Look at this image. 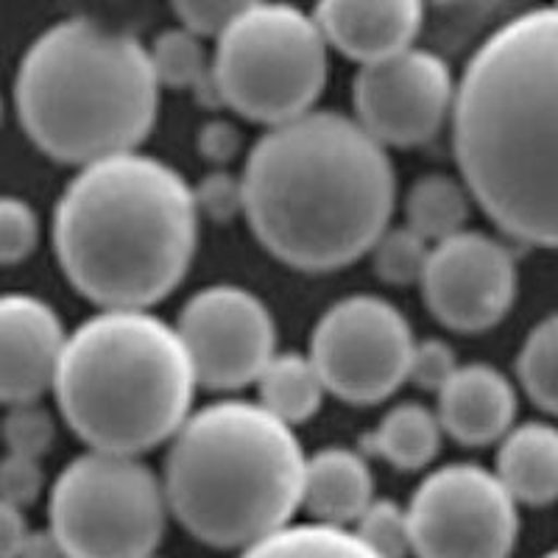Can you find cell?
<instances>
[{
  "label": "cell",
  "mask_w": 558,
  "mask_h": 558,
  "mask_svg": "<svg viewBox=\"0 0 558 558\" xmlns=\"http://www.w3.org/2000/svg\"><path fill=\"white\" fill-rule=\"evenodd\" d=\"M470 196L517 241L558 248V7L508 20L472 57L452 101Z\"/></svg>",
  "instance_id": "cell-1"
},
{
  "label": "cell",
  "mask_w": 558,
  "mask_h": 558,
  "mask_svg": "<svg viewBox=\"0 0 558 558\" xmlns=\"http://www.w3.org/2000/svg\"><path fill=\"white\" fill-rule=\"evenodd\" d=\"M243 213L277 260L332 271L372 252L388 229L397 177L383 143L341 112L271 126L241 177Z\"/></svg>",
  "instance_id": "cell-2"
},
{
  "label": "cell",
  "mask_w": 558,
  "mask_h": 558,
  "mask_svg": "<svg viewBox=\"0 0 558 558\" xmlns=\"http://www.w3.org/2000/svg\"><path fill=\"white\" fill-rule=\"evenodd\" d=\"M198 204L177 168L126 151L82 166L53 213L64 277L104 311H146L184 279Z\"/></svg>",
  "instance_id": "cell-3"
},
{
  "label": "cell",
  "mask_w": 558,
  "mask_h": 558,
  "mask_svg": "<svg viewBox=\"0 0 558 558\" xmlns=\"http://www.w3.org/2000/svg\"><path fill=\"white\" fill-rule=\"evenodd\" d=\"M14 101L39 151L89 166L134 151L151 132L159 82L140 39L73 17L34 39L20 62Z\"/></svg>",
  "instance_id": "cell-4"
},
{
  "label": "cell",
  "mask_w": 558,
  "mask_h": 558,
  "mask_svg": "<svg viewBox=\"0 0 558 558\" xmlns=\"http://www.w3.org/2000/svg\"><path fill=\"white\" fill-rule=\"evenodd\" d=\"M305 452L260 402L223 400L184 418L166 461L168 508L213 547H252L302 506Z\"/></svg>",
  "instance_id": "cell-5"
},
{
  "label": "cell",
  "mask_w": 558,
  "mask_h": 558,
  "mask_svg": "<svg viewBox=\"0 0 558 558\" xmlns=\"http://www.w3.org/2000/svg\"><path fill=\"white\" fill-rule=\"evenodd\" d=\"M196 372L177 327L148 311H104L68 336L59 411L89 450L140 456L191 416Z\"/></svg>",
  "instance_id": "cell-6"
},
{
  "label": "cell",
  "mask_w": 558,
  "mask_h": 558,
  "mask_svg": "<svg viewBox=\"0 0 558 558\" xmlns=\"http://www.w3.org/2000/svg\"><path fill=\"white\" fill-rule=\"evenodd\" d=\"M327 39L316 20L291 3L248 9L218 34L213 59L216 98L268 126L311 112L327 84Z\"/></svg>",
  "instance_id": "cell-7"
},
{
  "label": "cell",
  "mask_w": 558,
  "mask_h": 558,
  "mask_svg": "<svg viewBox=\"0 0 558 558\" xmlns=\"http://www.w3.org/2000/svg\"><path fill=\"white\" fill-rule=\"evenodd\" d=\"M48 517L70 558H151L166 533V486L140 456L89 450L57 477Z\"/></svg>",
  "instance_id": "cell-8"
},
{
  "label": "cell",
  "mask_w": 558,
  "mask_h": 558,
  "mask_svg": "<svg viewBox=\"0 0 558 558\" xmlns=\"http://www.w3.org/2000/svg\"><path fill=\"white\" fill-rule=\"evenodd\" d=\"M416 558H508L520 536L517 500L477 463L441 466L408 506Z\"/></svg>",
  "instance_id": "cell-9"
},
{
  "label": "cell",
  "mask_w": 558,
  "mask_h": 558,
  "mask_svg": "<svg viewBox=\"0 0 558 558\" xmlns=\"http://www.w3.org/2000/svg\"><path fill=\"white\" fill-rule=\"evenodd\" d=\"M413 343L411 324L391 302L355 293L318 318L311 361L338 400L372 405L408 380Z\"/></svg>",
  "instance_id": "cell-10"
},
{
  "label": "cell",
  "mask_w": 558,
  "mask_h": 558,
  "mask_svg": "<svg viewBox=\"0 0 558 558\" xmlns=\"http://www.w3.org/2000/svg\"><path fill=\"white\" fill-rule=\"evenodd\" d=\"M177 332L198 386L243 388L257 383L277 355V327L260 296L238 286H209L179 313Z\"/></svg>",
  "instance_id": "cell-11"
},
{
  "label": "cell",
  "mask_w": 558,
  "mask_h": 558,
  "mask_svg": "<svg viewBox=\"0 0 558 558\" xmlns=\"http://www.w3.org/2000/svg\"><path fill=\"white\" fill-rule=\"evenodd\" d=\"M456 87L441 57L422 48L363 64L355 78L357 123L383 146H418L452 112Z\"/></svg>",
  "instance_id": "cell-12"
},
{
  "label": "cell",
  "mask_w": 558,
  "mask_h": 558,
  "mask_svg": "<svg viewBox=\"0 0 558 558\" xmlns=\"http://www.w3.org/2000/svg\"><path fill=\"white\" fill-rule=\"evenodd\" d=\"M422 291L445 327L483 332L500 324L514 305L517 263L500 241L461 229L430 248Z\"/></svg>",
  "instance_id": "cell-13"
},
{
  "label": "cell",
  "mask_w": 558,
  "mask_h": 558,
  "mask_svg": "<svg viewBox=\"0 0 558 558\" xmlns=\"http://www.w3.org/2000/svg\"><path fill=\"white\" fill-rule=\"evenodd\" d=\"M62 318L32 293H0V402H37L62 361Z\"/></svg>",
  "instance_id": "cell-14"
},
{
  "label": "cell",
  "mask_w": 558,
  "mask_h": 558,
  "mask_svg": "<svg viewBox=\"0 0 558 558\" xmlns=\"http://www.w3.org/2000/svg\"><path fill=\"white\" fill-rule=\"evenodd\" d=\"M425 0H318L316 26L327 45L361 64L411 48Z\"/></svg>",
  "instance_id": "cell-15"
},
{
  "label": "cell",
  "mask_w": 558,
  "mask_h": 558,
  "mask_svg": "<svg viewBox=\"0 0 558 558\" xmlns=\"http://www.w3.org/2000/svg\"><path fill=\"white\" fill-rule=\"evenodd\" d=\"M436 416L441 430L450 433L461 445H492L514 425V386L488 363L458 366L456 375L438 391Z\"/></svg>",
  "instance_id": "cell-16"
},
{
  "label": "cell",
  "mask_w": 558,
  "mask_h": 558,
  "mask_svg": "<svg viewBox=\"0 0 558 558\" xmlns=\"http://www.w3.org/2000/svg\"><path fill=\"white\" fill-rule=\"evenodd\" d=\"M375 500V477L366 458L343 447H327L305 461L302 506L322 525L347 527Z\"/></svg>",
  "instance_id": "cell-17"
},
{
  "label": "cell",
  "mask_w": 558,
  "mask_h": 558,
  "mask_svg": "<svg viewBox=\"0 0 558 558\" xmlns=\"http://www.w3.org/2000/svg\"><path fill=\"white\" fill-rule=\"evenodd\" d=\"M497 477L525 506L558 500V430L545 422L511 427L497 452Z\"/></svg>",
  "instance_id": "cell-18"
},
{
  "label": "cell",
  "mask_w": 558,
  "mask_h": 558,
  "mask_svg": "<svg viewBox=\"0 0 558 558\" xmlns=\"http://www.w3.org/2000/svg\"><path fill=\"white\" fill-rule=\"evenodd\" d=\"M441 422L430 408L402 402L380 418L366 436V450L397 470H422L441 447Z\"/></svg>",
  "instance_id": "cell-19"
},
{
  "label": "cell",
  "mask_w": 558,
  "mask_h": 558,
  "mask_svg": "<svg viewBox=\"0 0 558 558\" xmlns=\"http://www.w3.org/2000/svg\"><path fill=\"white\" fill-rule=\"evenodd\" d=\"M257 388H260V405L291 427L316 416L327 393L316 363L311 361V355H299V352L274 355L257 377Z\"/></svg>",
  "instance_id": "cell-20"
},
{
  "label": "cell",
  "mask_w": 558,
  "mask_h": 558,
  "mask_svg": "<svg viewBox=\"0 0 558 558\" xmlns=\"http://www.w3.org/2000/svg\"><path fill=\"white\" fill-rule=\"evenodd\" d=\"M470 191L458 179L445 173H430L413 182L405 198L408 227L425 241H445L461 232L470 218Z\"/></svg>",
  "instance_id": "cell-21"
},
{
  "label": "cell",
  "mask_w": 558,
  "mask_h": 558,
  "mask_svg": "<svg viewBox=\"0 0 558 558\" xmlns=\"http://www.w3.org/2000/svg\"><path fill=\"white\" fill-rule=\"evenodd\" d=\"M241 558H377L355 533L347 527L322 525H286L277 533L246 547Z\"/></svg>",
  "instance_id": "cell-22"
},
{
  "label": "cell",
  "mask_w": 558,
  "mask_h": 558,
  "mask_svg": "<svg viewBox=\"0 0 558 558\" xmlns=\"http://www.w3.org/2000/svg\"><path fill=\"white\" fill-rule=\"evenodd\" d=\"M151 68L157 73L159 87L171 84V87H196L202 93H213V64H207L202 43L187 28H171V32L159 34L154 45L148 48ZM218 101V98H216Z\"/></svg>",
  "instance_id": "cell-23"
},
{
  "label": "cell",
  "mask_w": 558,
  "mask_h": 558,
  "mask_svg": "<svg viewBox=\"0 0 558 558\" xmlns=\"http://www.w3.org/2000/svg\"><path fill=\"white\" fill-rule=\"evenodd\" d=\"M520 383L542 411L558 416V313L542 318L527 332L517 357Z\"/></svg>",
  "instance_id": "cell-24"
},
{
  "label": "cell",
  "mask_w": 558,
  "mask_h": 558,
  "mask_svg": "<svg viewBox=\"0 0 558 558\" xmlns=\"http://www.w3.org/2000/svg\"><path fill=\"white\" fill-rule=\"evenodd\" d=\"M375 252V271L380 274L383 282L388 286H413L422 282L430 246L422 235H416L411 227L386 229L377 243L372 246Z\"/></svg>",
  "instance_id": "cell-25"
},
{
  "label": "cell",
  "mask_w": 558,
  "mask_h": 558,
  "mask_svg": "<svg viewBox=\"0 0 558 558\" xmlns=\"http://www.w3.org/2000/svg\"><path fill=\"white\" fill-rule=\"evenodd\" d=\"M355 536L377 558H408L413 553L408 508L391 500L368 502L366 511L357 517Z\"/></svg>",
  "instance_id": "cell-26"
},
{
  "label": "cell",
  "mask_w": 558,
  "mask_h": 558,
  "mask_svg": "<svg viewBox=\"0 0 558 558\" xmlns=\"http://www.w3.org/2000/svg\"><path fill=\"white\" fill-rule=\"evenodd\" d=\"M0 433H3L9 452L43 458L45 452L51 450L57 425H53V416L43 405L23 402V405L9 408V413L3 416V425H0Z\"/></svg>",
  "instance_id": "cell-27"
},
{
  "label": "cell",
  "mask_w": 558,
  "mask_h": 558,
  "mask_svg": "<svg viewBox=\"0 0 558 558\" xmlns=\"http://www.w3.org/2000/svg\"><path fill=\"white\" fill-rule=\"evenodd\" d=\"M39 218L28 202L0 196V266L23 263L37 248Z\"/></svg>",
  "instance_id": "cell-28"
},
{
  "label": "cell",
  "mask_w": 558,
  "mask_h": 558,
  "mask_svg": "<svg viewBox=\"0 0 558 558\" xmlns=\"http://www.w3.org/2000/svg\"><path fill=\"white\" fill-rule=\"evenodd\" d=\"M173 12L196 37H218L260 0H171Z\"/></svg>",
  "instance_id": "cell-29"
},
{
  "label": "cell",
  "mask_w": 558,
  "mask_h": 558,
  "mask_svg": "<svg viewBox=\"0 0 558 558\" xmlns=\"http://www.w3.org/2000/svg\"><path fill=\"white\" fill-rule=\"evenodd\" d=\"M456 372V352H452V347H447L445 341L425 338V341L413 343L408 380L416 383L418 388H425V391H441Z\"/></svg>",
  "instance_id": "cell-30"
},
{
  "label": "cell",
  "mask_w": 558,
  "mask_h": 558,
  "mask_svg": "<svg viewBox=\"0 0 558 558\" xmlns=\"http://www.w3.org/2000/svg\"><path fill=\"white\" fill-rule=\"evenodd\" d=\"M43 486L45 475L39 458L17 456V452L0 458V500L26 508L37 502V497L43 495Z\"/></svg>",
  "instance_id": "cell-31"
},
{
  "label": "cell",
  "mask_w": 558,
  "mask_h": 558,
  "mask_svg": "<svg viewBox=\"0 0 558 558\" xmlns=\"http://www.w3.org/2000/svg\"><path fill=\"white\" fill-rule=\"evenodd\" d=\"M196 193L198 209H207L218 218L235 216L238 209H243V187L241 179L229 177V173H213L202 182V187Z\"/></svg>",
  "instance_id": "cell-32"
},
{
  "label": "cell",
  "mask_w": 558,
  "mask_h": 558,
  "mask_svg": "<svg viewBox=\"0 0 558 558\" xmlns=\"http://www.w3.org/2000/svg\"><path fill=\"white\" fill-rule=\"evenodd\" d=\"M28 525L23 508L0 500V558H20L28 539Z\"/></svg>",
  "instance_id": "cell-33"
},
{
  "label": "cell",
  "mask_w": 558,
  "mask_h": 558,
  "mask_svg": "<svg viewBox=\"0 0 558 558\" xmlns=\"http://www.w3.org/2000/svg\"><path fill=\"white\" fill-rule=\"evenodd\" d=\"M20 558H70L68 550L62 547V542L53 536V531H37V533H28L26 547L20 553Z\"/></svg>",
  "instance_id": "cell-34"
},
{
  "label": "cell",
  "mask_w": 558,
  "mask_h": 558,
  "mask_svg": "<svg viewBox=\"0 0 558 558\" xmlns=\"http://www.w3.org/2000/svg\"><path fill=\"white\" fill-rule=\"evenodd\" d=\"M202 146L209 157L223 159L232 154L235 148V137H232V129L223 126V123H213V126L204 129V137H202Z\"/></svg>",
  "instance_id": "cell-35"
},
{
  "label": "cell",
  "mask_w": 558,
  "mask_h": 558,
  "mask_svg": "<svg viewBox=\"0 0 558 558\" xmlns=\"http://www.w3.org/2000/svg\"><path fill=\"white\" fill-rule=\"evenodd\" d=\"M542 558H558V550H550L547 556H542Z\"/></svg>",
  "instance_id": "cell-36"
},
{
  "label": "cell",
  "mask_w": 558,
  "mask_h": 558,
  "mask_svg": "<svg viewBox=\"0 0 558 558\" xmlns=\"http://www.w3.org/2000/svg\"><path fill=\"white\" fill-rule=\"evenodd\" d=\"M0 123H3V101H0Z\"/></svg>",
  "instance_id": "cell-37"
},
{
  "label": "cell",
  "mask_w": 558,
  "mask_h": 558,
  "mask_svg": "<svg viewBox=\"0 0 558 558\" xmlns=\"http://www.w3.org/2000/svg\"><path fill=\"white\" fill-rule=\"evenodd\" d=\"M556 7H558V0H556Z\"/></svg>",
  "instance_id": "cell-38"
},
{
  "label": "cell",
  "mask_w": 558,
  "mask_h": 558,
  "mask_svg": "<svg viewBox=\"0 0 558 558\" xmlns=\"http://www.w3.org/2000/svg\"><path fill=\"white\" fill-rule=\"evenodd\" d=\"M151 558H157V556H151Z\"/></svg>",
  "instance_id": "cell-39"
}]
</instances>
